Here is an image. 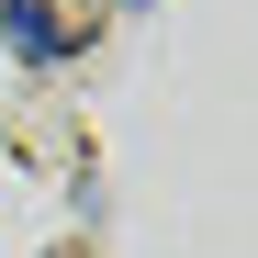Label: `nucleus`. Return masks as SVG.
Instances as JSON below:
<instances>
[{"label":"nucleus","instance_id":"f257e3e1","mask_svg":"<svg viewBox=\"0 0 258 258\" xmlns=\"http://www.w3.org/2000/svg\"><path fill=\"white\" fill-rule=\"evenodd\" d=\"M0 34H12V56H34V68L68 56V23L45 12V0H0Z\"/></svg>","mask_w":258,"mask_h":258}]
</instances>
